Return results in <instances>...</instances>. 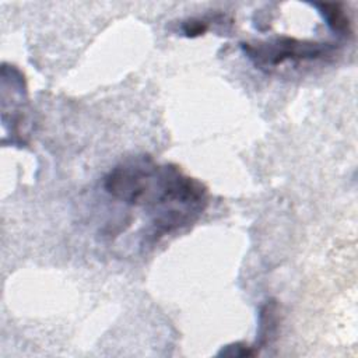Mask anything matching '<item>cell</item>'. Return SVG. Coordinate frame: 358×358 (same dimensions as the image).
Masks as SVG:
<instances>
[{
	"label": "cell",
	"instance_id": "3",
	"mask_svg": "<svg viewBox=\"0 0 358 358\" xmlns=\"http://www.w3.org/2000/svg\"><path fill=\"white\" fill-rule=\"evenodd\" d=\"M312 7L319 10V14L326 21L327 27L340 35H351V20L347 11L343 8V4L338 3H312Z\"/></svg>",
	"mask_w": 358,
	"mask_h": 358
},
{
	"label": "cell",
	"instance_id": "5",
	"mask_svg": "<svg viewBox=\"0 0 358 358\" xmlns=\"http://www.w3.org/2000/svg\"><path fill=\"white\" fill-rule=\"evenodd\" d=\"M257 354V350L249 347L243 343H235L222 348L218 355H228V357H253Z\"/></svg>",
	"mask_w": 358,
	"mask_h": 358
},
{
	"label": "cell",
	"instance_id": "4",
	"mask_svg": "<svg viewBox=\"0 0 358 358\" xmlns=\"http://www.w3.org/2000/svg\"><path fill=\"white\" fill-rule=\"evenodd\" d=\"M278 327V310L274 301H267L259 313V347L262 348L274 337Z\"/></svg>",
	"mask_w": 358,
	"mask_h": 358
},
{
	"label": "cell",
	"instance_id": "2",
	"mask_svg": "<svg viewBox=\"0 0 358 358\" xmlns=\"http://www.w3.org/2000/svg\"><path fill=\"white\" fill-rule=\"evenodd\" d=\"M242 50L259 69H274L287 60H316L331 56L336 46L326 42L301 41L291 36H275L270 41L243 42Z\"/></svg>",
	"mask_w": 358,
	"mask_h": 358
},
{
	"label": "cell",
	"instance_id": "6",
	"mask_svg": "<svg viewBox=\"0 0 358 358\" xmlns=\"http://www.w3.org/2000/svg\"><path fill=\"white\" fill-rule=\"evenodd\" d=\"M207 28H208V25L206 24V21H200V20H190L183 24V32L187 36H199V35L204 34L207 31Z\"/></svg>",
	"mask_w": 358,
	"mask_h": 358
},
{
	"label": "cell",
	"instance_id": "1",
	"mask_svg": "<svg viewBox=\"0 0 358 358\" xmlns=\"http://www.w3.org/2000/svg\"><path fill=\"white\" fill-rule=\"evenodd\" d=\"M103 189L150 215L147 238L151 242L194 222L208 200L207 187L200 180L150 155L130 157L115 165L103 178Z\"/></svg>",
	"mask_w": 358,
	"mask_h": 358
}]
</instances>
